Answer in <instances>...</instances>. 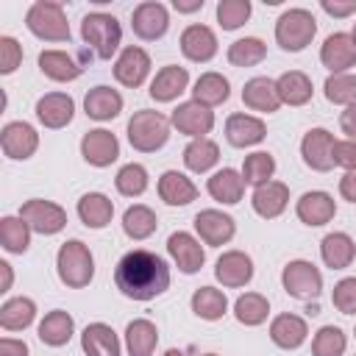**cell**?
<instances>
[{"mask_svg":"<svg viewBox=\"0 0 356 356\" xmlns=\"http://www.w3.org/2000/svg\"><path fill=\"white\" fill-rule=\"evenodd\" d=\"M114 284L131 300H153L170 286V267L159 253L136 248L117 261Z\"/></svg>","mask_w":356,"mask_h":356,"instance_id":"6da1fadb","label":"cell"},{"mask_svg":"<svg viewBox=\"0 0 356 356\" xmlns=\"http://www.w3.org/2000/svg\"><path fill=\"white\" fill-rule=\"evenodd\" d=\"M56 270L61 284H67L70 289H83L89 286V281L95 278V259L92 250L81 242V239H70L58 248L56 256Z\"/></svg>","mask_w":356,"mask_h":356,"instance_id":"7a4b0ae2","label":"cell"},{"mask_svg":"<svg viewBox=\"0 0 356 356\" xmlns=\"http://www.w3.org/2000/svg\"><path fill=\"white\" fill-rule=\"evenodd\" d=\"M170 139V120L161 111L142 108L128 120V142L139 153H156Z\"/></svg>","mask_w":356,"mask_h":356,"instance_id":"3957f363","label":"cell"},{"mask_svg":"<svg viewBox=\"0 0 356 356\" xmlns=\"http://www.w3.org/2000/svg\"><path fill=\"white\" fill-rule=\"evenodd\" d=\"M317 33V19L306 8H286L275 19V42L286 53H300L306 44H312Z\"/></svg>","mask_w":356,"mask_h":356,"instance_id":"277c9868","label":"cell"},{"mask_svg":"<svg viewBox=\"0 0 356 356\" xmlns=\"http://www.w3.org/2000/svg\"><path fill=\"white\" fill-rule=\"evenodd\" d=\"M25 25L33 36L44 42H70V22H67L61 3L36 0L25 14Z\"/></svg>","mask_w":356,"mask_h":356,"instance_id":"5b68a950","label":"cell"},{"mask_svg":"<svg viewBox=\"0 0 356 356\" xmlns=\"http://www.w3.org/2000/svg\"><path fill=\"white\" fill-rule=\"evenodd\" d=\"M81 36L95 50L97 58H111L117 53L120 42H122V28H120V22H117L114 14L92 11L81 22Z\"/></svg>","mask_w":356,"mask_h":356,"instance_id":"8992f818","label":"cell"},{"mask_svg":"<svg viewBox=\"0 0 356 356\" xmlns=\"http://www.w3.org/2000/svg\"><path fill=\"white\" fill-rule=\"evenodd\" d=\"M281 284H284L286 295H292V298H298V300H314V298H320V292H323V273H320L312 261L295 259V261H289V264L284 267Z\"/></svg>","mask_w":356,"mask_h":356,"instance_id":"52a82bcc","label":"cell"},{"mask_svg":"<svg viewBox=\"0 0 356 356\" xmlns=\"http://www.w3.org/2000/svg\"><path fill=\"white\" fill-rule=\"evenodd\" d=\"M19 217L31 225V231L42 234V236H53L67 225V211L53 203V200H42V197H31L22 203Z\"/></svg>","mask_w":356,"mask_h":356,"instance_id":"ba28073f","label":"cell"},{"mask_svg":"<svg viewBox=\"0 0 356 356\" xmlns=\"http://www.w3.org/2000/svg\"><path fill=\"white\" fill-rule=\"evenodd\" d=\"M131 28L139 39L145 42H156L167 33L170 28V14L164 8V3H156V0H145L134 8L131 14Z\"/></svg>","mask_w":356,"mask_h":356,"instance_id":"9c48e42d","label":"cell"},{"mask_svg":"<svg viewBox=\"0 0 356 356\" xmlns=\"http://www.w3.org/2000/svg\"><path fill=\"white\" fill-rule=\"evenodd\" d=\"M334 134L325 128H312L306 131V136L300 139V156L306 161V167L317 170V172H328L334 167Z\"/></svg>","mask_w":356,"mask_h":356,"instance_id":"30bf717a","label":"cell"},{"mask_svg":"<svg viewBox=\"0 0 356 356\" xmlns=\"http://www.w3.org/2000/svg\"><path fill=\"white\" fill-rule=\"evenodd\" d=\"M195 231H197V236H200L206 245L220 248V245H225V242L234 239L236 222H234L231 214H225V211H220V209H203V211L195 214Z\"/></svg>","mask_w":356,"mask_h":356,"instance_id":"8fae6325","label":"cell"},{"mask_svg":"<svg viewBox=\"0 0 356 356\" xmlns=\"http://www.w3.org/2000/svg\"><path fill=\"white\" fill-rule=\"evenodd\" d=\"M0 145H3V153L8 156V159H31L33 153H36V147H39V134H36V128L31 125V122H22V120H17V122H6L3 125V131H0Z\"/></svg>","mask_w":356,"mask_h":356,"instance_id":"7c38bea8","label":"cell"},{"mask_svg":"<svg viewBox=\"0 0 356 356\" xmlns=\"http://www.w3.org/2000/svg\"><path fill=\"white\" fill-rule=\"evenodd\" d=\"M170 122H172L181 134H186V136H192V139H200V136H206V134L214 128V111H211L209 106L197 103V100H186V103H181V106L172 111Z\"/></svg>","mask_w":356,"mask_h":356,"instance_id":"4fadbf2b","label":"cell"},{"mask_svg":"<svg viewBox=\"0 0 356 356\" xmlns=\"http://www.w3.org/2000/svg\"><path fill=\"white\" fill-rule=\"evenodd\" d=\"M320 61L331 70V75L337 72H348L350 67H356V42L350 33H331L325 36L323 47H320Z\"/></svg>","mask_w":356,"mask_h":356,"instance_id":"5bb4252c","label":"cell"},{"mask_svg":"<svg viewBox=\"0 0 356 356\" xmlns=\"http://www.w3.org/2000/svg\"><path fill=\"white\" fill-rule=\"evenodd\" d=\"M147 75H150V56H147V50H142V47H136V44L125 47V50L120 53V58L114 61V78H117L122 86L136 89V86L145 83Z\"/></svg>","mask_w":356,"mask_h":356,"instance_id":"9a60e30c","label":"cell"},{"mask_svg":"<svg viewBox=\"0 0 356 356\" xmlns=\"http://www.w3.org/2000/svg\"><path fill=\"white\" fill-rule=\"evenodd\" d=\"M81 156L92 167H108L120 156V142H117V136L111 131L95 128V131L83 134V139H81Z\"/></svg>","mask_w":356,"mask_h":356,"instance_id":"2e32d148","label":"cell"},{"mask_svg":"<svg viewBox=\"0 0 356 356\" xmlns=\"http://www.w3.org/2000/svg\"><path fill=\"white\" fill-rule=\"evenodd\" d=\"M167 250H170L172 261L178 264V270L186 273V275L197 273V270L203 267V261H206V250H203L200 242H197L192 234H186V231H175V234H170V239H167Z\"/></svg>","mask_w":356,"mask_h":356,"instance_id":"e0dca14e","label":"cell"},{"mask_svg":"<svg viewBox=\"0 0 356 356\" xmlns=\"http://www.w3.org/2000/svg\"><path fill=\"white\" fill-rule=\"evenodd\" d=\"M181 53L189 58V61H211L217 56V36L209 25H186L184 33H181Z\"/></svg>","mask_w":356,"mask_h":356,"instance_id":"ac0fdd59","label":"cell"},{"mask_svg":"<svg viewBox=\"0 0 356 356\" xmlns=\"http://www.w3.org/2000/svg\"><path fill=\"white\" fill-rule=\"evenodd\" d=\"M295 214H298L300 222H306V225H312V228H314V225H325V222L334 220L337 203H334V197H331L328 192H323V189L303 192L300 200L295 203Z\"/></svg>","mask_w":356,"mask_h":356,"instance_id":"d6986e66","label":"cell"},{"mask_svg":"<svg viewBox=\"0 0 356 356\" xmlns=\"http://www.w3.org/2000/svg\"><path fill=\"white\" fill-rule=\"evenodd\" d=\"M214 275L222 286H245L253 278V259L242 250H225L214 264Z\"/></svg>","mask_w":356,"mask_h":356,"instance_id":"ffe728a7","label":"cell"},{"mask_svg":"<svg viewBox=\"0 0 356 356\" xmlns=\"http://www.w3.org/2000/svg\"><path fill=\"white\" fill-rule=\"evenodd\" d=\"M72 114H75V103L64 92H47L36 100V117L44 128H53V131L64 128V125H70Z\"/></svg>","mask_w":356,"mask_h":356,"instance_id":"44dd1931","label":"cell"},{"mask_svg":"<svg viewBox=\"0 0 356 356\" xmlns=\"http://www.w3.org/2000/svg\"><path fill=\"white\" fill-rule=\"evenodd\" d=\"M242 103L253 111H264V114H273L281 108V95H278V86L273 78H264V75H256L245 83L242 89Z\"/></svg>","mask_w":356,"mask_h":356,"instance_id":"7402d4cb","label":"cell"},{"mask_svg":"<svg viewBox=\"0 0 356 356\" xmlns=\"http://www.w3.org/2000/svg\"><path fill=\"white\" fill-rule=\"evenodd\" d=\"M189 86V72L186 67H178V64H167L156 72V78L150 81V97L156 103H170L175 100L181 92H186Z\"/></svg>","mask_w":356,"mask_h":356,"instance_id":"603a6c76","label":"cell"},{"mask_svg":"<svg viewBox=\"0 0 356 356\" xmlns=\"http://www.w3.org/2000/svg\"><path fill=\"white\" fill-rule=\"evenodd\" d=\"M267 136V128L259 117L253 114H231L225 120V139L234 145V147H250V145H259L261 139Z\"/></svg>","mask_w":356,"mask_h":356,"instance_id":"cb8c5ba5","label":"cell"},{"mask_svg":"<svg viewBox=\"0 0 356 356\" xmlns=\"http://www.w3.org/2000/svg\"><path fill=\"white\" fill-rule=\"evenodd\" d=\"M250 203H253V211L259 217L273 220V217H278L286 209V203H289V186L284 181H267V184H261V186L253 189V200Z\"/></svg>","mask_w":356,"mask_h":356,"instance_id":"d4e9b609","label":"cell"},{"mask_svg":"<svg viewBox=\"0 0 356 356\" xmlns=\"http://www.w3.org/2000/svg\"><path fill=\"white\" fill-rule=\"evenodd\" d=\"M306 334H309L306 320H303L300 314H292V312L278 314V317L270 323V339H273L278 348H284V350L300 348V345L306 342Z\"/></svg>","mask_w":356,"mask_h":356,"instance_id":"484cf974","label":"cell"},{"mask_svg":"<svg viewBox=\"0 0 356 356\" xmlns=\"http://www.w3.org/2000/svg\"><path fill=\"white\" fill-rule=\"evenodd\" d=\"M83 111H86V117L100 120V122L114 120L122 111V95L111 86H95L83 97Z\"/></svg>","mask_w":356,"mask_h":356,"instance_id":"4316f807","label":"cell"},{"mask_svg":"<svg viewBox=\"0 0 356 356\" xmlns=\"http://www.w3.org/2000/svg\"><path fill=\"white\" fill-rule=\"evenodd\" d=\"M320 256H323L325 267H331V270H345V267H350V261L356 259V242H353L345 231L325 234L323 242H320Z\"/></svg>","mask_w":356,"mask_h":356,"instance_id":"83f0119b","label":"cell"},{"mask_svg":"<svg viewBox=\"0 0 356 356\" xmlns=\"http://www.w3.org/2000/svg\"><path fill=\"white\" fill-rule=\"evenodd\" d=\"M81 348L86 356H120V339L106 323H89L81 334Z\"/></svg>","mask_w":356,"mask_h":356,"instance_id":"f1b7e54d","label":"cell"},{"mask_svg":"<svg viewBox=\"0 0 356 356\" xmlns=\"http://www.w3.org/2000/svg\"><path fill=\"white\" fill-rule=\"evenodd\" d=\"M206 189H209V195H211L214 200H220V203H225V206H234V203L242 200L245 178H242V172H236L234 167H222V170H217V172L209 178Z\"/></svg>","mask_w":356,"mask_h":356,"instance_id":"f546056e","label":"cell"},{"mask_svg":"<svg viewBox=\"0 0 356 356\" xmlns=\"http://www.w3.org/2000/svg\"><path fill=\"white\" fill-rule=\"evenodd\" d=\"M159 197L167 203V206H186L197 197V186L178 170H167L161 178H159Z\"/></svg>","mask_w":356,"mask_h":356,"instance_id":"4dcf8cb0","label":"cell"},{"mask_svg":"<svg viewBox=\"0 0 356 356\" xmlns=\"http://www.w3.org/2000/svg\"><path fill=\"white\" fill-rule=\"evenodd\" d=\"M72 331H75V320H72V314L64 312V309L47 312V314L42 317V323H39V339H42L44 345H50V348L67 345L70 337H72Z\"/></svg>","mask_w":356,"mask_h":356,"instance_id":"1f68e13d","label":"cell"},{"mask_svg":"<svg viewBox=\"0 0 356 356\" xmlns=\"http://www.w3.org/2000/svg\"><path fill=\"white\" fill-rule=\"evenodd\" d=\"M39 70H42L50 81H58V83L75 81V78H81V72H83V67H81L70 53H64V50H42V53H39Z\"/></svg>","mask_w":356,"mask_h":356,"instance_id":"d6a6232c","label":"cell"},{"mask_svg":"<svg viewBox=\"0 0 356 356\" xmlns=\"http://www.w3.org/2000/svg\"><path fill=\"white\" fill-rule=\"evenodd\" d=\"M78 217L86 228H106L114 217V203L103 192H86L78 200Z\"/></svg>","mask_w":356,"mask_h":356,"instance_id":"836d02e7","label":"cell"},{"mask_svg":"<svg viewBox=\"0 0 356 356\" xmlns=\"http://www.w3.org/2000/svg\"><path fill=\"white\" fill-rule=\"evenodd\" d=\"M156 345H159V328L150 320L139 317L125 325V348L131 356H153Z\"/></svg>","mask_w":356,"mask_h":356,"instance_id":"e575fe53","label":"cell"},{"mask_svg":"<svg viewBox=\"0 0 356 356\" xmlns=\"http://www.w3.org/2000/svg\"><path fill=\"white\" fill-rule=\"evenodd\" d=\"M275 86H278V95H281V103H286V106H303V103H309L312 100V78L306 75V72H300V70H289V72H284L278 81H275Z\"/></svg>","mask_w":356,"mask_h":356,"instance_id":"d590c367","label":"cell"},{"mask_svg":"<svg viewBox=\"0 0 356 356\" xmlns=\"http://www.w3.org/2000/svg\"><path fill=\"white\" fill-rule=\"evenodd\" d=\"M231 95V83L228 78H222L220 72H203L197 81H195V89H192V100L203 103V106H220L225 103Z\"/></svg>","mask_w":356,"mask_h":356,"instance_id":"8d00e7d4","label":"cell"},{"mask_svg":"<svg viewBox=\"0 0 356 356\" xmlns=\"http://www.w3.org/2000/svg\"><path fill=\"white\" fill-rule=\"evenodd\" d=\"M159 228V217L150 206H142V203H134L125 209L122 214V231L125 236L131 239H147L153 231Z\"/></svg>","mask_w":356,"mask_h":356,"instance_id":"74e56055","label":"cell"},{"mask_svg":"<svg viewBox=\"0 0 356 356\" xmlns=\"http://www.w3.org/2000/svg\"><path fill=\"white\" fill-rule=\"evenodd\" d=\"M36 317V303L31 298H8L3 306H0V325L6 331H22L33 323Z\"/></svg>","mask_w":356,"mask_h":356,"instance_id":"f35d334b","label":"cell"},{"mask_svg":"<svg viewBox=\"0 0 356 356\" xmlns=\"http://www.w3.org/2000/svg\"><path fill=\"white\" fill-rule=\"evenodd\" d=\"M220 161V147L217 142L200 136V139H192L186 147H184V164L186 170L192 172H209L214 164Z\"/></svg>","mask_w":356,"mask_h":356,"instance_id":"ab89813d","label":"cell"},{"mask_svg":"<svg viewBox=\"0 0 356 356\" xmlns=\"http://www.w3.org/2000/svg\"><path fill=\"white\" fill-rule=\"evenodd\" d=\"M192 312L200 317V320H220L225 312H228V298L225 292L214 289V286H200L192 292Z\"/></svg>","mask_w":356,"mask_h":356,"instance_id":"60d3db41","label":"cell"},{"mask_svg":"<svg viewBox=\"0 0 356 356\" xmlns=\"http://www.w3.org/2000/svg\"><path fill=\"white\" fill-rule=\"evenodd\" d=\"M234 314H236V320L242 325H261L267 320V314H270V303L259 292H245V295L236 298Z\"/></svg>","mask_w":356,"mask_h":356,"instance_id":"b9f144b4","label":"cell"},{"mask_svg":"<svg viewBox=\"0 0 356 356\" xmlns=\"http://www.w3.org/2000/svg\"><path fill=\"white\" fill-rule=\"evenodd\" d=\"M0 242L8 253H25L31 245V225L22 217H3L0 220Z\"/></svg>","mask_w":356,"mask_h":356,"instance_id":"7bdbcfd3","label":"cell"},{"mask_svg":"<svg viewBox=\"0 0 356 356\" xmlns=\"http://www.w3.org/2000/svg\"><path fill=\"white\" fill-rule=\"evenodd\" d=\"M267 56V44L256 36H245V39H236L231 47H228V61L234 67H256L261 64Z\"/></svg>","mask_w":356,"mask_h":356,"instance_id":"ee69618b","label":"cell"},{"mask_svg":"<svg viewBox=\"0 0 356 356\" xmlns=\"http://www.w3.org/2000/svg\"><path fill=\"white\" fill-rule=\"evenodd\" d=\"M273 172H275V159H273L270 153H264V150L250 153V156L245 159V164H242V178H245V184H250V186L267 184V181L273 178Z\"/></svg>","mask_w":356,"mask_h":356,"instance_id":"f6af8a7d","label":"cell"},{"mask_svg":"<svg viewBox=\"0 0 356 356\" xmlns=\"http://www.w3.org/2000/svg\"><path fill=\"white\" fill-rule=\"evenodd\" d=\"M345 348H348V337L339 325H323L312 339L314 356H342Z\"/></svg>","mask_w":356,"mask_h":356,"instance_id":"bcb514c9","label":"cell"},{"mask_svg":"<svg viewBox=\"0 0 356 356\" xmlns=\"http://www.w3.org/2000/svg\"><path fill=\"white\" fill-rule=\"evenodd\" d=\"M323 89H325L328 103H337V106H353L356 103V75H350V72L328 75Z\"/></svg>","mask_w":356,"mask_h":356,"instance_id":"7dc6e473","label":"cell"},{"mask_svg":"<svg viewBox=\"0 0 356 356\" xmlns=\"http://www.w3.org/2000/svg\"><path fill=\"white\" fill-rule=\"evenodd\" d=\"M114 184H117V192H120V195H125V197H139V195L147 189V170H145L142 164H134V161H131V164L120 167Z\"/></svg>","mask_w":356,"mask_h":356,"instance_id":"c3c4849f","label":"cell"},{"mask_svg":"<svg viewBox=\"0 0 356 356\" xmlns=\"http://www.w3.org/2000/svg\"><path fill=\"white\" fill-rule=\"evenodd\" d=\"M250 17V0H220L217 3V22L222 31H236Z\"/></svg>","mask_w":356,"mask_h":356,"instance_id":"681fc988","label":"cell"},{"mask_svg":"<svg viewBox=\"0 0 356 356\" xmlns=\"http://www.w3.org/2000/svg\"><path fill=\"white\" fill-rule=\"evenodd\" d=\"M331 303L342 312V314H356V275L337 281L334 292H331Z\"/></svg>","mask_w":356,"mask_h":356,"instance_id":"f907efd6","label":"cell"},{"mask_svg":"<svg viewBox=\"0 0 356 356\" xmlns=\"http://www.w3.org/2000/svg\"><path fill=\"white\" fill-rule=\"evenodd\" d=\"M22 61V47L14 36H0V72L11 75Z\"/></svg>","mask_w":356,"mask_h":356,"instance_id":"816d5d0a","label":"cell"},{"mask_svg":"<svg viewBox=\"0 0 356 356\" xmlns=\"http://www.w3.org/2000/svg\"><path fill=\"white\" fill-rule=\"evenodd\" d=\"M334 164L337 167H345L348 170H356V142L353 139H345V142H337L334 145Z\"/></svg>","mask_w":356,"mask_h":356,"instance_id":"f5cc1de1","label":"cell"},{"mask_svg":"<svg viewBox=\"0 0 356 356\" xmlns=\"http://www.w3.org/2000/svg\"><path fill=\"white\" fill-rule=\"evenodd\" d=\"M320 8L331 17H350V14H356V0H342V3L339 0H323Z\"/></svg>","mask_w":356,"mask_h":356,"instance_id":"db71d44e","label":"cell"},{"mask_svg":"<svg viewBox=\"0 0 356 356\" xmlns=\"http://www.w3.org/2000/svg\"><path fill=\"white\" fill-rule=\"evenodd\" d=\"M0 356H28V345H25L22 339L3 337V339H0Z\"/></svg>","mask_w":356,"mask_h":356,"instance_id":"11a10c76","label":"cell"},{"mask_svg":"<svg viewBox=\"0 0 356 356\" xmlns=\"http://www.w3.org/2000/svg\"><path fill=\"white\" fill-rule=\"evenodd\" d=\"M339 128H342V134H348V139L356 142V103L348 106V108L339 114Z\"/></svg>","mask_w":356,"mask_h":356,"instance_id":"9f6ffc18","label":"cell"},{"mask_svg":"<svg viewBox=\"0 0 356 356\" xmlns=\"http://www.w3.org/2000/svg\"><path fill=\"white\" fill-rule=\"evenodd\" d=\"M339 195L350 203H356V170H348L342 178H339Z\"/></svg>","mask_w":356,"mask_h":356,"instance_id":"6f0895ef","label":"cell"},{"mask_svg":"<svg viewBox=\"0 0 356 356\" xmlns=\"http://www.w3.org/2000/svg\"><path fill=\"white\" fill-rule=\"evenodd\" d=\"M172 8L181 11V14H192V11L203 8V0H172Z\"/></svg>","mask_w":356,"mask_h":356,"instance_id":"680465c9","label":"cell"},{"mask_svg":"<svg viewBox=\"0 0 356 356\" xmlns=\"http://www.w3.org/2000/svg\"><path fill=\"white\" fill-rule=\"evenodd\" d=\"M0 270H3V289L0 292H8L11 289V264L8 261H0Z\"/></svg>","mask_w":356,"mask_h":356,"instance_id":"91938a15","label":"cell"},{"mask_svg":"<svg viewBox=\"0 0 356 356\" xmlns=\"http://www.w3.org/2000/svg\"><path fill=\"white\" fill-rule=\"evenodd\" d=\"M164 356H186V353H184V350H178V348H170Z\"/></svg>","mask_w":356,"mask_h":356,"instance_id":"94428289","label":"cell"},{"mask_svg":"<svg viewBox=\"0 0 356 356\" xmlns=\"http://www.w3.org/2000/svg\"><path fill=\"white\" fill-rule=\"evenodd\" d=\"M350 36H353V42H356V25H353V33H350Z\"/></svg>","mask_w":356,"mask_h":356,"instance_id":"6125c7cd","label":"cell"},{"mask_svg":"<svg viewBox=\"0 0 356 356\" xmlns=\"http://www.w3.org/2000/svg\"><path fill=\"white\" fill-rule=\"evenodd\" d=\"M203 356H217V353H203Z\"/></svg>","mask_w":356,"mask_h":356,"instance_id":"be15d7a7","label":"cell"},{"mask_svg":"<svg viewBox=\"0 0 356 356\" xmlns=\"http://www.w3.org/2000/svg\"><path fill=\"white\" fill-rule=\"evenodd\" d=\"M353 337H356V328H353Z\"/></svg>","mask_w":356,"mask_h":356,"instance_id":"e7e4bbea","label":"cell"}]
</instances>
